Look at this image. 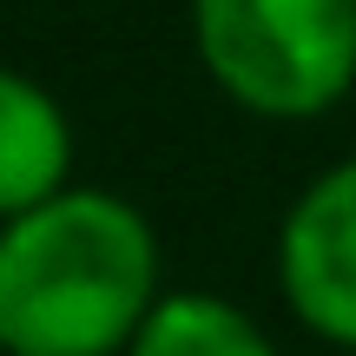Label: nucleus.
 Instances as JSON below:
<instances>
[{
	"label": "nucleus",
	"instance_id": "obj_2",
	"mask_svg": "<svg viewBox=\"0 0 356 356\" xmlns=\"http://www.w3.org/2000/svg\"><path fill=\"white\" fill-rule=\"evenodd\" d=\"M191 47L251 119H323L356 86V0H191Z\"/></svg>",
	"mask_w": 356,
	"mask_h": 356
},
{
	"label": "nucleus",
	"instance_id": "obj_4",
	"mask_svg": "<svg viewBox=\"0 0 356 356\" xmlns=\"http://www.w3.org/2000/svg\"><path fill=\"white\" fill-rule=\"evenodd\" d=\"M73 185V119L20 66H0V225Z\"/></svg>",
	"mask_w": 356,
	"mask_h": 356
},
{
	"label": "nucleus",
	"instance_id": "obj_3",
	"mask_svg": "<svg viewBox=\"0 0 356 356\" xmlns=\"http://www.w3.org/2000/svg\"><path fill=\"white\" fill-rule=\"evenodd\" d=\"M277 291L304 330L356 350V159H337L277 225Z\"/></svg>",
	"mask_w": 356,
	"mask_h": 356
},
{
	"label": "nucleus",
	"instance_id": "obj_5",
	"mask_svg": "<svg viewBox=\"0 0 356 356\" xmlns=\"http://www.w3.org/2000/svg\"><path fill=\"white\" fill-rule=\"evenodd\" d=\"M126 356H277V343L218 291H165Z\"/></svg>",
	"mask_w": 356,
	"mask_h": 356
},
{
	"label": "nucleus",
	"instance_id": "obj_1",
	"mask_svg": "<svg viewBox=\"0 0 356 356\" xmlns=\"http://www.w3.org/2000/svg\"><path fill=\"white\" fill-rule=\"evenodd\" d=\"M159 297V231L106 185L0 225V356H126Z\"/></svg>",
	"mask_w": 356,
	"mask_h": 356
}]
</instances>
